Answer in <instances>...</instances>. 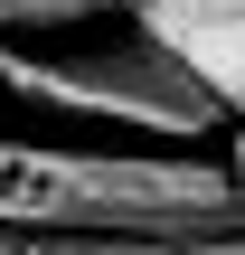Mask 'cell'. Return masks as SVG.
Masks as SVG:
<instances>
[{"label": "cell", "mask_w": 245, "mask_h": 255, "mask_svg": "<svg viewBox=\"0 0 245 255\" xmlns=\"http://www.w3.org/2000/svg\"><path fill=\"white\" fill-rule=\"evenodd\" d=\"M66 237V246H236L245 199L236 170L208 151H76V142H9L0 132V237Z\"/></svg>", "instance_id": "cell-1"}, {"label": "cell", "mask_w": 245, "mask_h": 255, "mask_svg": "<svg viewBox=\"0 0 245 255\" xmlns=\"http://www.w3.org/2000/svg\"><path fill=\"white\" fill-rule=\"evenodd\" d=\"M0 95L38 104L57 123L142 132L151 151H198L236 114L170 38H57V47H9L0 38Z\"/></svg>", "instance_id": "cell-2"}, {"label": "cell", "mask_w": 245, "mask_h": 255, "mask_svg": "<svg viewBox=\"0 0 245 255\" xmlns=\"http://www.w3.org/2000/svg\"><path fill=\"white\" fill-rule=\"evenodd\" d=\"M151 0H0V38L9 47H57L66 28H94V19H132Z\"/></svg>", "instance_id": "cell-3"}, {"label": "cell", "mask_w": 245, "mask_h": 255, "mask_svg": "<svg viewBox=\"0 0 245 255\" xmlns=\"http://www.w3.org/2000/svg\"><path fill=\"white\" fill-rule=\"evenodd\" d=\"M38 255H217V246H132V237H104V246H38Z\"/></svg>", "instance_id": "cell-4"}, {"label": "cell", "mask_w": 245, "mask_h": 255, "mask_svg": "<svg viewBox=\"0 0 245 255\" xmlns=\"http://www.w3.org/2000/svg\"><path fill=\"white\" fill-rule=\"evenodd\" d=\"M227 170H236V199H245V132H236V161H227Z\"/></svg>", "instance_id": "cell-5"}]
</instances>
